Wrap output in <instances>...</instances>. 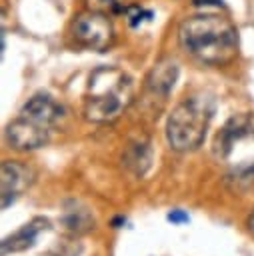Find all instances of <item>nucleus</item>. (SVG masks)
Returning <instances> with one entry per match:
<instances>
[{
    "label": "nucleus",
    "instance_id": "nucleus-1",
    "mask_svg": "<svg viewBox=\"0 0 254 256\" xmlns=\"http://www.w3.org/2000/svg\"><path fill=\"white\" fill-rule=\"evenodd\" d=\"M180 46L202 64H228L238 52V32L228 18L218 14H198L186 18L178 30Z\"/></svg>",
    "mask_w": 254,
    "mask_h": 256
},
{
    "label": "nucleus",
    "instance_id": "nucleus-2",
    "mask_svg": "<svg viewBox=\"0 0 254 256\" xmlns=\"http://www.w3.org/2000/svg\"><path fill=\"white\" fill-rule=\"evenodd\" d=\"M132 78L116 66H100L88 78L84 96V116L92 122H110L118 118L132 102Z\"/></svg>",
    "mask_w": 254,
    "mask_h": 256
},
{
    "label": "nucleus",
    "instance_id": "nucleus-3",
    "mask_svg": "<svg viewBox=\"0 0 254 256\" xmlns=\"http://www.w3.org/2000/svg\"><path fill=\"white\" fill-rule=\"evenodd\" d=\"M214 110V98L204 92L190 94L180 100L166 122V140L170 148L178 152L196 150L204 142Z\"/></svg>",
    "mask_w": 254,
    "mask_h": 256
},
{
    "label": "nucleus",
    "instance_id": "nucleus-4",
    "mask_svg": "<svg viewBox=\"0 0 254 256\" xmlns=\"http://www.w3.org/2000/svg\"><path fill=\"white\" fill-rule=\"evenodd\" d=\"M72 36L80 46L94 52H104L114 40V28L106 14L88 10L74 18Z\"/></svg>",
    "mask_w": 254,
    "mask_h": 256
},
{
    "label": "nucleus",
    "instance_id": "nucleus-5",
    "mask_svg": "<svg viewBox=\"0 0 254 256\" xmlns=\"http://www.w3.org/2000/svg\"><path fill=\"white\" fill-rule=\"evenodd\" d=\"M248 138H254V116L236 114L218 132V136L214 140V154L218 158H228L232 154L234 146Z\"/></svg>",
    "mask_w": 254,
    "mask_h": 256
},
{
    "label": "nucleus",
    "instance_id": "nucleus-6",
    "mask_svg": "<svg viewBox=\"0 0 254 256\" xmlns=\"http://www.w3.org/2000/svg\"><path fill=\"white\" fill-rule=\"evenodd\" d=\"M48 128L20 114L6 126V140L16 150H36L48 142Z\"/></svg>",
    "mask_w": 254,
    "mask_h": 256
},
{
    "label": "nucleus",
    "instance_id": "nucleus-7",
    "mask_svg": "<svg viewBox=\"0 0 254 256\" xmlns=\"http://www.w3.org/2000/svg\"><path fill=\"white\" fill-rule=\"evenodd\" d=\"M32 170L26 164L6 160L2 162V208H8L32 182Z\"/></svg>",
    "mask_w": 254,
    "mask_h": 256
},
{
    "label": "nucleus",
    "instance_id": "nucleus-8",
    "mask_svg": "<svg viewBox=\"0 0 254 256\" xmlns=\"http://www.w3.org/2000/svg\"><path fill=\"white\" fill-rule=\"evenodd\" d=\"M20 114L26 116V118H30L32 122H36V124H40V126H44V128L50 130L54 124H58V120L62 118L64 110H62V106H60L52 96L40 92V94H34V96L22 106Z\"/></svg>",
    "mask_w": 254,
    "mask_h": 256
},
{
    "label": "nucleus",
    "instance_id": "nucleus-9",
    "mask_svg": "<svg viewBox=\"0 0 254 256\" xmlns=\"http://www.w3.org/2000/svg\"><path fill=\"white\" fill-rule=\"evenodd\" d=\"M48 220L46 218H34L28 224H24L20 230H16L14 234L6 236L2 240V254H10V252H22L30 246H34L38 234L42 230H46Z\"/></svg>",
    "mask_w": 254,
    "mask_h": 256
},
{
    "label": "nucleus",
    "instance_id": "nucleus-10",
    "mask_svg": "<svg viewBox=\"0 0 254 256\" xmlns=\"http://www.w3.org/2000/svg\"><path fill=\"white\" fill-rule=\"evenodd\" d=\"M178 72L180 70H178V64L174 60H162V62H158L150 70V74L146 78L148 90L152 94H160V96L166 98L170 94V90L174 88L176 80H178Z\"/></svg>",
    "mask_w": 254,
    "mask_h": 256
},
{
    "label": "nucleus",
    "instance_id": "nucleus-11",
    "mask_svg": "<svg viewBox=\"0 0 254 256\" xmlns=\"http://www.w3.org/2000/svg\"><path fill=\"white\" fill-rule=\"evenodd\" d=\"M124 162H126V166L134 174L142 176L150 168V162H152V150H150V146L148 144H132L128 148L126 156H124Z\"/></svg>",
    "mask_w": 254,
    "mask_h": 256
},
{
    "label": "nucleus",
    "instance_id": "nucleus-12",
    "mask_svg": "<svg viewBox=\"0 0 254 256\" xmlns=\"http://www.w3.org/2000/svg\"><path fill=\"white\" fill-rule=\"evenodd\" d=\"M62 224L72 232H86L94 226V218L86 208L84 210L72 208V210H66V214L62 216Z\"/></svg>",
    "mask_w": 254,
    "mask_h": 256
},
{
    "label": "nucleus",
    "instance_id": "nucleus-13",
    "mask_svg": "<svg viewBox=\"0 0 254 256\" xmlns=\"http://www.w3.org/2000/svg\"><path fill=\"white\" fill-rule=\"evenodd\" d=\"M126 0H88V10L106 14V16H116L126 12Z\"/></svg>",
    "mask_w": 254,
    "mask_h": 256
},
{
    "label": "nucleus",
    "instance_id": "nucleus-14",
    "mask_svg": "<svg viewBox=\"0 0 254 256\" xmlns=\"http://www.w3.org/2000/svg\"><path fill=\"white\" fill-rule=\"evenodd\" d=\"M126 16H128V24L132 28H136L138 24H142L144 20H152V12L150 10H144L140 6H128L126 8Z\"/></svg>",
    "mask_w": 254,
    "mask_h": 256
},
{
    "label": "nucleus",
    "instance_id": "nucleus-15",
    "mask_svg": "<svg viewBox=\"0 0 254 256\" xmlns=\"http://www.w3.org/2000/svg\"><path fill=\"white\" fill-rule=\"evenodd\" d=\"M234 180L236 182H254V162H246V164H240L236 170H234Z\"/></svg>",
    "mask_w": 254,
    "mask_h": 256
},
{
    "label": "nucleus",
    "instance_id": "nucleus-16",
    "mask_svg": "<svg viewBox=\"0 0 254 256\" xmlns=\"http://www.w3.org/2000/svg\"><path fill=\"white\" fill-rule=\"evenodd\" d=\"M166 220H168V222H172V224H176V226H180V224H186V222L190 220V216H188L184 210L174 208V210H170V212H168Z\"/></svg>",
    "mask_w": 254,
    "mask_h": 256
},
{
    "label": "nucleus",
    "instance_id": "nucleus-17",
    "mask_svg": "<svg viewBox=\"0 0 254 256\" xmlns=\"http://www.w3.org/2000/svg\"><path fill=\"white\" fill-rule=\"evenodd\" d=\"M194 6H216L222 4V0H192Z\"/></svg>",
    "mask_w": 254,
    "mask_h": 256
},
{
    "label": "nucleus",
    "instance_id": "nucleus-18",
    "mask_svg": "<svg viewBox=\"0 0 254 256\" xmlns=\"http://www.w3.org/2000/svg\"><path fill=\"white\" fill-rule=\"evenodd\" d=\"M124 222H126V218H124V216H118V218L112 220V226H114V228H120Z\"/></svg>",
    "mask_w": 254,
    "mask_h": 256
},
{
    "label": "nucleus",
    "instance_id": "nucleus-19",
    "mask_svg": "<svg viewBox=\"0 0 254 256\" xmlns=\"http://www.w3.org/2000/svg\"><path fill=\"white\" fill-rule=\"evenodd\" d=\"M248 228H250V232L254 234V212H252L250 218H248Z\"/></svg>",
    "mask_w": 254,
    "mask_h": 256
}]
</instances>
